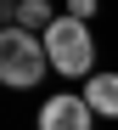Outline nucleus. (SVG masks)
<instances>
[{
	"mask_svg": "<svg viewBox=\"0 0 118 130\" xmlns=\"http://www.w3.org/2000/svg\"><path fill=\"white\" fill-rule=\"evenodd\" d=\"M51 74V57H45V40L6 23L0 34V85H11V91H34V85Z\"/></svg>",
	"mask_w": 118,
	"mask_h": 130,
	"instance_id": "nucleus-1",
	"label": "nucleus"
},
{
	"mask_svg": "<svg viewBox=\"0 0 118 130\" xmlns=\"http://www.w3.org/2000/svg\"><path fill=\"white\" fill-rule=\"evenodd\" d=\"M39 40H45V57H51L56 74H67V79H79V74L90 79V74H96V40H90V23H79V17L62 11Z\"/></svg>",
	"mask_w": 118,
	"mask_h": 130,
	"instance_id": "nucleus-2",
	"label": "nucleus"
},
{
	"mask_svg": "<svg viewBox=\"0 0 118 130\" xmlns=\"http://www.w3.org/2000/svg\"><path fill=\"white\" fill-rule=\"evenodd\" d=\"M96 124V107L84 96H51L39 102V130H90Z\"/></svg>",
	"mask_w": 118,
	"mask_h": 130,
	"instance_id": "nucleus-3",
	"label": "nucleus"
},
{
	"mask_svg": "<svg viewBox=\"0 0 118 130\" xmlns=\"http://www.w3.org/2000/svg\"><path fill=\"white\" fill-rule=\"evenodd\" d=\"M79 96L96 107V119H118V74H90Z\"/></svg>",
	"mask_w": 118,
	"mask_h": 130,
	"instance_id": "nucleus-4",
	"label": "nucleus"
},
{
	"mask_svg": "<svg viewBox=\"0 0 118 130\" xmlns=\"http://www.w3.org/2000/svg\"><path fill=\"white\" fill-rule=\"evenodd\" d=\"M11 23H17V28H28V34H45V28L56 23V11H51V0H17Z\"/></svg>",
	"mask_w": 118,
	"mask_h": 130,
	"instance_id": "nucleus-5",
	"label": "nucleus"
},
{
	"mask_svg": "<svg viewBox=\"0 0 118 130\" xmlns=\"http://www.w3.org/2000/svg\"><path fill=\"white\" fill-rule=\"evenodd\" d=\"M67 17H79V23H90V17H96V0H67Z\"/></svg>",
	"mask_w": 118,
	"mask_h": 130,
	"instance_id": "nucleus-6",
	"label": "nucleus"
}]
</instances>
